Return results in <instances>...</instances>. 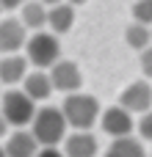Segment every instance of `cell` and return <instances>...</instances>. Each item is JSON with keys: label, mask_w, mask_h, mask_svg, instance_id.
<instances>
[{"label": "cell", "mask_w": 152, "mask_h": 157, "mask_svg": "<svg viewBox=\"0 0 152 157\" xmlns=\"http://www.w3.org/2000/svg\"><path fill=\"white\" fill-rule=\"evenodd\" d=\"M66 116L61 108H53V105H44L36 110L33 121H30V132L39 138L42 146H58L66 135Z\"/></svg>", "instance_id": "cell-1"}, {"label": "cell", "mask_w": 152, "mask_h": 157, "mask_svg": "<svg viewBox=\"0 0 152 157\" xmlns=\"http://www.w3.org/2000/svg\"><path fill=\"white\" fill-rule=\"evenodd\" d=\"M61 110H64L69 127H75V130H91V127L97 124V119L102 116L97 97H91V94H80V91L66 94Z\"/></svg>", "instance_id": "cell-2"}, {"label": "cell", "mask_w": 152, "mask_h": 157, "mask_svg": "<svg viewBox=\"0 0 152 157\" xmlns=\"http://www.w3.org/2000/svg\"><path fill=\"white\" fill-rule=\"evenodd\" d=\"M25 55L33 66L39 69H50L55 61H61V44H58V33H44L36 30L28 41H25Z\"/></svg>", "instance_id": "cell-3"}, {"label": "cell", "mask_w": 152, "mask_h": 157, "mask_svg": "<svg viewBox=\"0 0 152 157\" xmlns=\"http://www.w3.org/2000/svg\"><path fill=\"white\" fill-rule=\"evenodd\" d=\"M0 113L8 119L11 127H25L36 116V99H30L25 91H6L0 102Z\"/></svg>", "instance_id": "cell-4"}, {"label": "cell", "mask_w": 152, "mask_h": 157, "mask_svg": "<svg viewBox=\"0 0 152 157\" xmlns=\"http://www.w3.org/2000/svg\"><path fill=\"white\" fill-rule=\"evenodd\" d=\"M50 80H53L55 91H64V94H75L83 86V75L75 61H55L50 66Z\"/></svg>", "instance_id": "cell-5"}, {"label": "cell", "mask_w": 152, "mask_h": 157, "mask_svg": "<svg viewBox=\"0 0 152 157\" xmlns=\"http://www.w3.org/2000/svg\"><path fill=\"white\" fill-rule=\"evenodd\" d=\"M100 127H102V132H108L111 138L130 135V132H133V113H130L125 105H114V108L102 110Z\"/></svg>", "instance_id": "cell-6"}, {"label": "cell", "mask_w": 152, "mask_h": 157, "mask_svg": "<svg viewBox=\"0 0 152 157\" xmlns=\"http://www.w3.org/2000/svg\"><path fill=\"white\" fill-rule=\"evenodd\" d=\"M119 105H125L130 113H147V110L152 108V86L147 83V80L130 83V86L122 91Z\"/></svg>", "instance_id": "cell-7"}, {"label": "cell", "mask_w": 152, "mask_h": 157, "mask_svg": "<svg viewBox=\"0 0 152 157\" xmlns=\"http://www.w3.org/2000/svg\"><path fill=\"white\" fill-rule=\"evenodd\" d=\"M39 149H42L39 138H36L33 132L22 130V127H17V130L6 138V152H8V157H36Z\"/></svg>", "instance_id": "cell-8"}, {"label": "cell", "mask_w": 152, "mask_h": 157, "mask_svg": "<svg viewBox=\"0 0 152 157\" xmlns=\"http://www.w3.org/2000/svg\"><path fill=\"white\" fill-rule=\"evenodd\" d=\"M28 41V36H25V22L22 19H14V17H8V19H0V52H17L22 44Z\"/></svg>", "instance_id": "cell-9"}, {"label": "cell", "mask_w": 152, "mask_h": 157, "mask_svg": "<svg viewBox=\"0 0 152 157\" xmlns=\"http://www.w3.org/2000/svg\"><path fill=\"white\" fill-rule=\"evenodd\" d=\"M97 152H100V144L89 130H75L66 138V146H64L66 157H97Z\"/></svg>", "instance_id": "cell-10"}, {"label": "cell", "mask_w": 152, "mask_h": 157, "mask_svg": "<svg viewBox=\"0 0 152 157\" xmlns=\"http://www.w3.org/2000/svg\"><path fill=\"white\" fill-rule=\"evenodd\" d=\"M28 55L22 58V55H17V52H8L6 58H0V83H6V86H14V83H19V80H25V75H28Z\"/></svg>", "instance_id": "cell-11"}, {"label": "cell", "mask_w": 152, "mask_h": 157, "mask_svg": "<svg viewBox=\"0 0 152 157\" xmlns=\"http://www.w3.org/2000/svg\"><path fill=\"white\" fill-rule=\"evenodd\" d=\"M47 25H50L53 33H69L72 25H75V6H72L69 0L50 6V11H47Z\"/></svg>", "instance_id": "cell-12"}, {"label": "cell", "mask_w": 152, "mask_h": 157, "mask_svg": "<svg viewBox=\"0 0 152 157\" xmlns=\"http://www.w3.org/2000/svg\"><path fill=\"white\" fill-rule=\"evenodd\" d=\"M22 91H25L30 99L44 102V99L55 91V86H53V80H50V72H47V75H44V72H30V75H25Z\"/></svg>", "instance_id": "cell-13"}, {"label": "cell", "mask_w": 152, "mask_h": 157, "mask_svg": "<svg viewBox=\"0 0 152 157\" xmlns=\"http://www.w3.org/2000/svg\"><path fill=\"white\" fill-rule=\"evenodd\" d=\"M102 157H147V152H144L138 138L122 135V138H114V144L108 146V152Z\"/></svg>", "instance_id": "cell-14"}, {"label": "cell", "mask_w": 152, "mask_h": 157, "mask_svg": "<svg viewBox=\"0 0 152 157\" xmlns=\"http://www.w3.org/2000/svg\"><path fill=\"white\" fill-rule=\"evenodd\" d=\"M125 41H127V47H133V50H147L152 41V28L150 25H144V22H133V25H127V30H125Z\"/></svg>", "instance_id": "cell-15"}, {"label": "cell", "mask_w": 152, "mask_h": 157, "mask_svg": "<svg viewBox=\"0 0 152 157\" xmlns=\"http://www.w3.org/2000/svg\"><path fill=\"white\" fill-rule=\"evenodd\" d=\"M22 22H25V28L39 30V28L47 22V8H44V3H42V0L25 3V6H22Z\"/></svg>", "instance_id": "cell-16"}, {"label": "cell", "mask_w": 152, "mask_h": 157, "mask_svg": "<svg viewBox=\"0 0 152 157\" xmlns=\"http://www.w3.org/2000/svg\"><path fill=\"white\" fill-rule=\"evenodd\" d=\"M133 19L152 25V0H136L133 3Z\"/></svg>", "instance_id": "cell-17"}, {"label": "cell", "mask_w": 152, "mask_h": 157, "mask_svg": "<svg viewBox=\"0 0 152 157\" xmlns=\"http://www.w3.org/2000/svg\"><path fill=\"white\" fill-rule=\"evenodd\" d=\"M138 135L144 141H152V108L147 113H141V121H138Z\"/></svg>", "instance_id": "cell-18"}, {"label": "cell", "mask_w": 152, "mask_h": 157, "mask_svg": "<svg viewBox=\"0 0 152 157\" xmlns=\"http://www.w3.org/2000/svg\"><path fill=\"white\" fill-rule=\"evenodd\" d=\"M141 72H144L147 77H152V47L141 50Z\"/></svg>", "instance_id": "cell-19"}, {"label": "cell", "mask_w": 152, "mask_h": 157, "mask_svg": "<svg viewBox=\"0 0 152 157\" xmlns=\"http://www.w3.org/2000/svg\"><path fill=\"white\" fill-rule=\"evenodd\" d=\"M36 157H66V155H64V152H58L55 146H42Z\"/></svg>", "instance_id": "cell-20"}, {"label": "cell", "mask_w": 152, "mask_h": 157, "mask_svg": "<svg viewBox=\"0 0 152 157\" xmlns=\"http://www.w3.org/2000/svg\"><path fill=\"white\" fill-rule=\"evenodd\" d=\"M8 127H11V124H8V119L0 113V138H3V135H8Z\"/></svg>", "instance_id": "cell-21"}, {"label": "cell", "mask_w": 152, "mask_h": 157, "mask_svg": "<svg viewBox=\"0 0 152 157\" xmlns=\"http://www.w3.org/2000/svg\"><path fill=\"white\" fill-rule=\"evenodd\" d=\"M0 6L11 11V8H19V6H22V0H0Z\"/></svg>", "instance_id": "cell-22"}, {"label": "cell", "mask_w": 152, "mask_h": 157, "mask_svg": "<svg viewBox=\"0 0 152 157\" xmlns=\"http://www.w3.org/2000/svg\"><path fill=\"white\" fill-rule=\"evenodd\" d=\"M44 6H55V3H61V0H42Z\"/></svg>", "instance_id": "cell-23"}, {"label": "cell", "mask_w": 152, "mask_h": 157, "mask_svg": "<svg viewBox=\"0 0 152 157\" xmlns=\"http://www.w3.org/2000/svg\"><path fill=\"white\" fill-rule=\"evenodd\" d=\"M72 6H80V3H89V0H69Z\"/></svg>", "instance_id": "cell-24"}, {"label": "cell", "mask_w": 152, "mask_h": 157, "mask_svg": "<svg viewBox=\"0 0 152 157\" xmlns=\"http://www.w3.org/2000/svg\"><path fill=\"white\" fill-rule=\"evenodd\" d=\"M0 157H8V152H6V146H0Z\"/></svg>", "instance_id": "cell-25"}, {"label": "cell", "mask_w": 152, "mask_h": 157, "mask_svg": "<svg viewBox=\"0 0 152 157\" xmlns=\"http://www.w3.org/2000/svg\"><path fill=\"white\" fill-rule=\"evenodd\" d=\"M0 11H3V6H0Z\"/></svg>", "instance_id": "cell-26"}]
</instances>
